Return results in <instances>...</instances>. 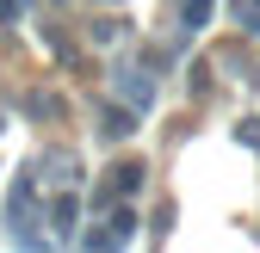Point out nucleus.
<instances>
[{
	"label": "nucleus",
	"mask_w": 260,
	"mask_h": 253,
	"mask_svg": "<svg viewBox=\"0 0 260 253\" xmlns=\"http://www.w3.org/2000/svg\"><path fill=\"white\" fill-rule=\"evenodd\" d=\"M7 216H13V241H19V247H44V229H38V223H44V210H38V198H31V179L13 192Z\"/></svg>",
	"instance_id": "obj_1"
},
{
	"label": "nucleus",
	"mask_w": 260,
	"mask_h": 253,
	"mask_svg": "<svg viewBox=\"0 0 260 253\" xmlns=\"http://www.w3.org/2000/svg\"><path fill=\"white\" fill-rule=\"evenodd\" d=\"M118 93H130V99H137V105H149V87H143V80H137V74H130V80H124V74H118Z\"/></svg>",
	"instance_id": "obj_6"
},
{
	"label": "nucleus",
	"mask_w": 260,
	"mask_h": 253,
	"mask_svg": "<svg viewBox=\"0 0 260 253\" xmlns=\"http://www.w3.org/2000/svg\"><path fill=\"white\" fill-rule=\"evenodd\" d=\"M205 19H211V0H180V25L186 31H199Z\"/></svg>",
	"instance_id": "obj_4"
},
{
	"label": "nucleus",
	"mask_w": 260,
	"mask_h": 253,
	"mask_svg": "<svg viewBox=\"0 0 260 253\" xmlns=\"http://www.w3.org/2000/svg\"><path fill=\"white\" fill-rule=\"evenodd\" d=\"M236 13H242L248 31H260V0H236Z\"/></svg>",
	"instance_id": "obj_7"
},
{
	"label": "nucleus",
	"mask_w": 260,
	"mask_h": 253,
	"mask_svg": "<svg viewBox=\"0 0 260 253\" xmlns=\"http://www.w3.org/2000/svg\"><path fill=\"white\" fill-rule=\"evenodd\" d=\"M106 223H112V229H87V235H81V247H124L130 235H137V216H130V210H112Z\"/></svg>",
	"instance_id": "obj_3"
},
{
	"label": "nucleus",
	"mask_w": 260,
	"mask_h": 253,
	"mask_svg": "<svg viewBox=\"0 0 260 253\" xmlns=\"http://www.w3.org/2000/svg\"><path fill=\"white\" fill-rule=\"evenodd\" d=\"M100 130H106V136H130V130H137V117H130V111H106Z\"/></svg>",
	"instance_id": "obj_5"
},
{
	"label": "nucleus",
	"mask_w": 260,
	"mask_h": 253,
	"mask_svg": "<svg viewBox=\"0 0 260 253\" xmlns=\"http://www.w3.org/2000/svg\"><path fill=\"white\" fill-rule=\"evenodd\" d=\"M75 223H81V198L62 185V192L50 198V235H56V241H75Z\"/></svg>",
	"instance_id": "obj_2"
}]
</instances>
